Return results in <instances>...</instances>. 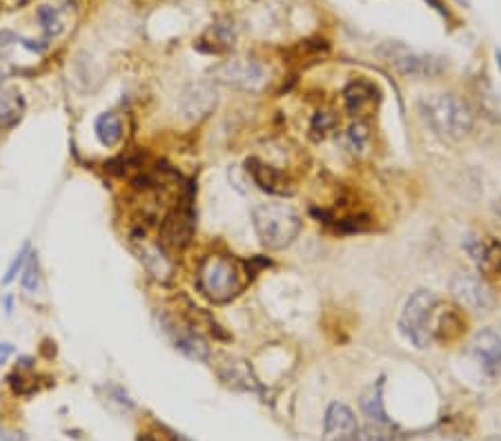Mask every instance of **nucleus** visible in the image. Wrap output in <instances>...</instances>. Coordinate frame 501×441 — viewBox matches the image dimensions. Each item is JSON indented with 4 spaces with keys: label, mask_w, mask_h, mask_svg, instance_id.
<instances>
[{
    "label": "nucleus",
    "mask_w": 501,
    "mask_h": 441,
    "mask_svg": "<svg viewBox=\"0 0 501 441\" xmlns=\"http://www.w3.org/2000/svg\"><path fill=\"white\" fill-rule=\"evenodd\" d=\"M419 114L433 132L446 140H461L475 127V112L455 94H433L419 100Z\"/></svg>",
    "instance_id": "obj_1"
},
{
    "label": "nucleus",
    "mask_w": 501,
    "mask_h": 441,
    "mask_svg": "<svg viewBox=\"0 0 501 441\" xmlns=\"http://www.w3.org/2000/svg\"><path fill=\"white\" fill-rule=\"evenodd\" d=\"M252 225L263 247L285 250L287 245L294 243L303 220H301L299 212L292 205L261 203L252 209Z\"/></svg>",
    "instance_id": "obj_2"
},
{
    "label": "nucleus",
    "mask_w": 501,
    "mask_h": 441,
    "mask_svg": "<svg viewBox=\"0 0 501 441\" xmlns=\"http://www.w3.org/2000/svg\"><path fill=\"white\" fill-rule=\"evenodd\" d=\"M439 308V297L433 290H417L406 301L399 317V330L410 344L417 348H428L433 344V323Z\"/></svg>",
    "instance_id": "obj_3"
},
{
    "label": "nucleus",
    "mask_w": 501,
    "mask_h": 441,
    "mask_svg": "<svg viewBox=\"0 0 501 441\" xmlns=\"http://www.w3.org/2000/svg\"><path fill=\"white\" fill-rule=\"evenodd\" d=\"M198 288L209 301L223 303V301H229L234 294H238L240 272L229 259L212 254L198 268Z\"/></svg>",
    "instance_id": "obj_4"
},
{
    "label": "nucleus",
    "mask_w": 501,
    "mask_h": 441,
    "mask_svg": "<svg viewBox=\"0 0 501 441\" xmlns=\"http://www.w3.org/2000/svg\"><path fill=\"white\" fill-rule=\"evenodd\" d=\"M377 56L381 60H386L388 65H393L399 74L410 76V78H433V76H439L441 69H444L439 58L419 54L415 49H410L408 45L393 43V40L379 45Z\"/></svg>",
    "instance_id": "obj_5"
},
{
    "label": "nucleus",
    "mask_w": 501,
    "mask_h": 441,
    "mask_svg": "<svg viewBox=\"0 0 501 441\" xmlns=\"http://www.w3.org/2000/svg\"><path fill=\"white\" fill-rule=\"evenodd\" d=\"M214 78L227 87L243 92H261L267 85V69L254 58H232L214 67Z\"/></svg>",
    "instance_id": "obj_6"
},
{
    "label": "nucleus",
    "mask_w": 501,
    "mask_h": 441,
    "mask_svg": "<svg viewBox=\"0 0 501 441\" xmlns=\"http://www.w3.org/2000/svg\"><path fill=\"white\" fill-rule=\"evenodd\" d=\"M194 229H196V214L189 198H185L169 209L163 218V223H160V245L165 250H172V252H180V250H185L192 243Z\"/></svg>",
    "instance_id": "obj_7"
},
{
    "label": "nucleus",
    "mask_w": 501,
    "mask_h": 441,
    "mask_svg": "<svg viewBox=\"0 0 501 441\" xmlns=\"http://www.w3.org/2000/svg\"><path fill=\"white\" fill-rule=\"evenodd\" d=\"M450 292L459 301V306L473 310V312H488L495 306L493 290L479 274L457 272L450 279Z\"/></svg>",
    "instance_id": "obj_8"
},
{
    "label": "nucleus",
    "mask_w": 501,
    "mask_h": 441,
    "mask_svg": "<svg viewBox=\"0 0 501 441\" xmlns=\"http://www.w3.org/2000/svg\"><path fill=\"white\" fill-rule=\"evenodd\" d=\"M464 250L477 265V272L481 279L501 276V241L499 238L470 232L464 238Z\"/></svg>",
    "instance_id": "obj_9"
},
{
    "label": "nucleus",
    "mask_w": 501,
    "mask_h": 441,
    "mask_svg": "<svg viewBox=\"0 0 501 441\" xmlns=\"http://www.w3.org/2000/svg\"><path fill=\"white\" fill-rule=\"evenodd\" d=\"M245 169L249 178L254 180V185L263 192L272 194V196H292L294 194V185L281 169L272 167L265 160H261L256 156L245 160Z\"/></svg>",
    "instance_id": "obj_10"
},
{
    "label": "nucleus",
    "mask_w": 501,
    "mask_h": 441,
    "mask_svg": "<svg viewBox=\"0 0 501 441\" xmlns=\"http://www.w3.org/2000/svg\"><path fill=\"white\" fill-rule=\"evenodd\" d=\"M359 437V421L352 408L334 401L325 410L323 419V441H357Z\"/></svg>",
    "instance_id": "obj_11"
},
{
    "label": "nucleus",
    "mask_w": 501,
    "mask_h": 441,
    "mask_svg": "<svg viewBox=\"0 0 501 441\" xmlns=\"http://www.w3.org/2000/svg\"><path fill=\"white\" fill-rule=\"evenodd\" d=\"M470 353L475 361L481 366V370L488 377L499 375L501 370V332L495 328H484L470 341Z\"/></svg>",
    "instance_id": "obj_12"
},
{
    "label": "nucleus",
    "mask_w": 501,
    "mask_h": 441,
    "mask_svg": "<svg viewBox=\"0 0 501 441\" xmlns=\"http://www.w3.org/2000/svg\"><path fill=\"white\" fill-rule=\"evenodd\" d=\"M379 87L368 78H355L350 80L343 89V103H346V112L350 116H366L370 114L379 103Z\"/></svg>",
    "instance_id": "obj_13"
},
{
    "label": "nucleus",
    "mask_w": 501,
    "mask_h": 441,
    "mask_svg": "<svg viewBox=\"0 0 501 441\" xmlns=\"http://www.w3.org/2000/svg\"><path fill=\"white\" fill-rule=\"evenodd\" d=\"M216 89L209 83H194L189 85L183 96H180V112L187 120H203L212 114L216 107Z\"/></svg>",
    "instance_id": "obj_14"
},
{
    "label": "nucleus",
    "mask_w": 501,
    "mask_h": 441,
    "mask_svg": "<svg viewBox=\"0 0 501 441\" xmlns=\"http://www.w3.org/2000/svg\"><path fill=\"white\" fill-rule=\"evenodd\" d=\"M359 406H361V413L370 419V424H375L379 428H395L393 419L388 417L384 406V379H379L377 384L368 386L363 390V395L359 399Z\"/></svg>",
    "instance_id": "obj_15"
},
{
    "label": "nucleus",
    "mask_w": 501,
    "mask_h": 441,
    "mask_svg": "<svg viewBox=\"0 0 501 441\" xmlns=\"http://www.w3.org/2000/svg\"><path fill=\"white\" fill-rule=\"evenodd\" d=\"M464 332H466V319L459 308H453V306L437 308L435 323H433V341L439 339L450 344V341H457L459 337H464Z\"/></svg>",
    "instance_id": "obj_16"
},
{
    "label": "nucleus",
    "mask_w": 501,
    "mask_h": 441,
    "mask_svg": "<svg viewBox=\"0 0 501 441\" xmlns=\"http://www.w3.org/2000/svg\"><path fill=\"white\" fill-rule=\"evenodd\" d=\"M225 364L218 366V377L225 381L227 386H232L236 390H258V381L252 373V368L249 364H245L243 359H232V357H225L223 359Z\"/></svg>",
    "instance_id": "obj_17"
},
{
    "label": "nucleus",
    "mask_w": 501,
    "mask_h": 441,
    "mask_svg": "<svg viewBox=\"0 0 501 441\" xmlns=\"http://www.w3.org/2000/svg\"><path fill=\"white\" fill-rule=\"evenodd\" d=\"M167 330L174 335V348L178 350V353H183L187 359H192V361H209L212 353H209V346L205 344L203 337H198L196 332H189V330L178 332V330L172 328V326H169Z\"/></svg>",
    "instance_id": "obj_18"
},
{
    "label": "nucleus",
    "mask_w": 501,
    "mask_h": 441,
    "mask_svg": "<svg viewBox=\"0 0 501 441\" xmlns=\"http://www.w3.org/2000/svg\"><path fill=\"white\" fill-rule=\"evenodd\" d=\"M25 109L23 94L16 87L0 85V132L12 127Z\"/></svg>",
    "instance_id": "obj_19"
},
{
    "label": "nucleus",
    "mask_w": 501,
    "mask_h": 441,
    "mask_svg": "<svg viewBox=\"0 0 501 441\" xmlns=\"http://www.w3.org/2000/svg\"><path fill=\"white\" fill-rule=\"evenodd\" d=\"M145 261V268L149 270V274H152L154 279L158 281H169L174 274V265H172V261H169L163 252H160L158 247H147L143 250V256H140Z\"/></svg>",
    "instance_id": "obj_20"
},
{
    "label": "nucleus",
    "mask_w": 501,
    "mask_h": 441,
    "mask_svg": "<svg viewBox=\"0 0 501 441\" xmlns=\"http://www.w3.org/2000/svg\"><path fill=\"white\" fill-rule=\"evenodd\" d=\"M96 136L105 147H114L123 138V125L116 114H103L96 120Z\"/></svg>",
    "instance_id": "obj_21"
},
{
    "label": "nucleus",
    "mask_w": 501,
    "mask_h": 441,
    "mask_svg": "<svg viewBox=\"0 0 501 441\" xmlns=\"http://www.w3.org/2000/svg\"><path fill=\"white\" fill-rule=\"evenodd\" d=\"M36 16L40 20V27H43V32L49 38H56V36L63 34L65 18H63V14H60V9L56 5H40Z\"/></svg>",
    "instance_id": "obj_22"
},
{
    "label": "nucleus",
    "mask_w": 501,
    "mask_h": 441,
    "mask_svg": "<svg viewBox=\"0 0 501 441\" xmlns=\"http://www.w3.org/2000/svg\"><path fill=\"white\" fill-rule=\"evenodd\" d=\"M368 140H370V129H368V125L363 123V120H357V123H352L343 132V145L352 154L363 152L366 145H368Z\"/></svg>",
    "instance_id": "obj_23"
},
{
    "label": "nucleus",
    "mask_w": 501,
    "mask_h": 441,
    "mask_svg": "<svg viewBox=\"0 0 501 441\" xmlns=\"http://www.w3.org/2000/svg\"><path fill=\"white\" fill-rule=\"evenodd\" d=\"M337 127V116L334 112H328V109H321V112H316L312 116V120H310V136H312L314 140H321V138H325L332 129Z\"/></svg>",
    "instance_id": "obj_24"
},
{
    "label": "nucleus",
    "mask_w": 501,
    "mask_h": 441,
    "mask_svg": "<svg viewBox=\"0 0 501 441\" xmlns=\"http://www.w3.org/2000/svg\"><path fill=\"white\" fill-rule=\"evenodd\" d=\"M27 259H29V245L25 243L23 247H20V252L16 254V259L12 261V265H9V270H7V274H5V279H3V283L7 285V283H12V281L16 279V274L20 272V268H23L25 263H27Z\"/></svg>",
    "instance_id": "obj_25"
},
{
    "label": "nucleus",
    "mask_w": 501,
    "mask_h": 441,
    "mask_svg": "<svg viewBox=\"0 0 501 441\" xmlns=\"http://www.w3.org/2000/svg\"><path fill=\"white\" fill-rule=\"evenodd\" d=\"M23 288L27 292H36V288H38V261L34 256L27 259V268L23 274Z\"/></svg>",
    "instance_id": "obj_26"
},
{
    "label": "nucleus",
    "mask_w": 501,
    "mask_h": 441,
    "mask_svg": "<svg viewBox=\"0 0 501 441\" xmlns=\"http://www.w3.org/2000/svg\"><path fill=\"white\" fill-rule=\"evenodd\" d=\"M14 355V346L12 344H0V364H5V361Z\"/></svg>",
    "instance_id": "obj_27"
},
{
    "label": "nucleus",
    "mask_w": 501,
    "mask_h": 441,
    "mask_svg": "<svg viewBox=\"0 0 501 441\" xmlns=\"http://www.w3.org/2000/svg\"><path fill=\"white\" fill-rule=\"evenodd\" d=\"M0 441H25V437L18 435V433H14V435H0Z\"/></svg>",
    "instance_id": "obj_28"
},
{
    "label": "nucleus",
    "mask_w": 501,
    "mask_h": 441,
    "mask_svg": "<svg viewBox=\"0 0 501 441\" xmlns=\"http://www.w3.org/2000/svg\"><path fill=\"white\" fill-rule=\"evenodd\" d=\"M138 441H158V439H154V437H149V435H140V437H138Z\"/></svg>",
    "instance_id": "obj_29"
},
{
    "label": "nucleus",
    "mask_w": 501,
    "mask_h": 441,
    "mask_svg": "<svg viewBox=\"0 0 501 441\" xmlns=\"http://www.w3.org/2000/svg\"><path fill=\"white\" fill-rule=\"evenodd\" d=\"M497 67H499V72H501V52H497Z\"/></svg>",
    "instance_id": "obj_30"
},
{
    "label": "nucleus",
    "mask_w": 501,
    "mask_h": 441,
    "mask_svg": "<svg viewBox=\"0 0 501 441\" xmlns=\"http://www.w3.org/2000/svg\"><path fill=\"white\" fill-rule=\"evenodd\" d=\"M457 3H461V5H466V0H457Z\"/></svg>",
    "instance_id": "obj_31"
}]
</instances>
